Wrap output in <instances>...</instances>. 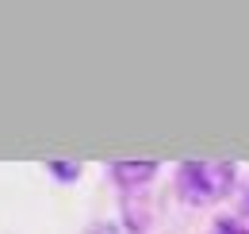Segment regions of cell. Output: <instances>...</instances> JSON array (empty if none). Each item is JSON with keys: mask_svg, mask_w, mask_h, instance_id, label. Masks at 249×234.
I'll return each mask as SVG.
<instances>
[{"mask_svg": "<svg viewBox=\"0 0 249 234\" xmlns=\"http://www.w3.org/2000/svg\"><path fill=\"white\" fill-rule=\"evenodd\" d=\"M234 169L226 161H188L180 169V188L188 200H215L230 188Z\"/></svg>", "mask_w": 249, "mask_h": 234, "instance_id": "obj_1", "label": "cell"}, {"mask_svg": "<svg viewBox=\"0 0 249 234\" xmlns=\"http://www.w3.org/2000/svg\"><path fill=\"white\" fill-rule=\"evenodd\" d=\"M154 176V165L142 161V165H115V180H146Z\"/></svg>", "mask_w": 249, "mask_h": 234, "instance_id": "obj_2", "label": "cell"}, {"mask_svg": "<svg viewBox=\"0 0 249 234\" xmlns=\"http://www.w3.org/2000/svg\"><path fill=\"white\" fill-rule=\"evenodd\" d=\"M215 234H249V231H242V227H238V223H230V219H222Z\"/></svg>", "mask_w": 249, "mask_h": 234, "instance_id": "obj_3", "label": "cell"}, {"mask_svg": "<svg viewBox=\"0 0 249 234\" xmlns=\"http://www.w3.org/2000/svg\"><path fill=\"white\" fill-rule=\"evenodd\" d=\"M246 211H249V200H246Z\"/></svg>", "mask_w": 249, "mask_h": 234, "instance_id": "obj_4", "label": "cell"}]
</instances>
